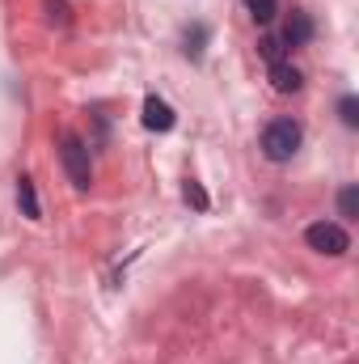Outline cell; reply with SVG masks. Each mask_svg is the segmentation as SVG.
Masks as SVG:
<instances>
[{"label":"cell","instance_id":"1","mask_svg":"<svg viewBox=\"0 0 359 364\" xmlns=\"http://www.w3.org/2000/svg\"><path fill=\"white\" fill-rule=\"evenodd\" d=\"M60 161H64V170H68V178H72L77 191H89V182H93L89 144H85L77 132H64V140H60Z\"/></svg>","mask_w":359,"mask_h":364},{"label":"cell","instance_id":"2","mask_svg":"<svg viewBox=\"0 0 359 364\" xmlns=\"http://www.w3.org/2000/svg\"><path fill=\"white\" fill-rule=\"evenodd\" d=\"M300 123H292V119H275L267 123V132H263V153H267L270 161H292L296 157V149H300Z\"/></svg>","mask_w":359,"mask_h":364},{"label":"cell","instance_id":"3","mask_svg":"<svg viewBox=\"0 0 359 364\" xmlns=\"http://www.w3.org/2000/svg\"><path fill=\"white\" fill-rule=\"evenodd\" d=\"M304 242H309L317 255H330V259H338V255L351 250V233H347L343 225H334V220H317V225H309V229H304Z\"/></svg>","mask_w":359,"mask_h":364},{"label":"cell","instance_id":"4","mask_svg":"<svg viewBox=\"0 0 359 364\" xmlns=\"http://www.w3.org/2000/svg\"><path fill=\"white\" fill-rule=\"evenodd\" d=\"M178 119H174V106L165 97H144V127L148 132H170Z\"/></svg>","mask_w":359,"mask_h":364},{"label":"cell","instance_id":"5","mask_svg":"<svg viewBox=\"0 0 359 364\" xmlns=\"http://www.w3.org/2000/svg\"><path fill=\"white\" fill-rule=\"evenodd\" d=\"M300 85H304V77L296 64H287V60L270 64V90L275 93H300Z\"/></svg>","mask_w":359,"mask_h":364},{"label":"cell","instance_id":"6","mask_svg":"<svg viewBox=\"0 0 359 364\" xmlns=\"http://www.w3.org/2000/svg\"><path fill=\"white\" fill-rule=\"evenodd\" d=\"M279 38H283V47H304V43L313 38V17H309V13H292Z\"/></svg>","mask_w":359,"mask_h":364},{"label":"cell","instance_id":"7","mask_svg":"<svg viewBox=\"0 0 359 364\" xmlns=\"http://www.w3.org/2000/svg\"><path fill=\"white\" fill-rule=\"evenodd\" d=\"M203 47H207V26H190L186 34H182V51L190 55V60H203Z\"/></svg>","mask_w":359,"mask_h":364},{"label":"cell","instance_id":"8","mask_svg":"<svg viewBox=\"0 0 359 364\" xmlns=\"http://www.w3.org/2000/svg\"><path fill=\"white\" fill-rule=\"evenodd\" d=\"M17 203H21V212H26L30 220H38V216H43L38 195H34V182H30V178H17Z\"/></svg>","mask_w":359,"mask_h":364},{"label":"cell","instance_id":"9","mask_svg":"<svg viewBox=\"0 0 359 364\" xmlns=\"http://www.w3.org/2000/svg\"><path fill=\"white\" fill-rule=\"evenodd\" d=\"M245 13L267 26V21H275V13H279V0H245Z\"/></svg>","mask_w":359,"mask_h":364},{"label":"cell","instance_id":"10","mask_svg":"<svg viewBox=\"0 0 359 364\" xmlns=\"http://www.w3.org/2000/svg\"><path fill=\"white\" fill-rule=\"evenodd\" d=\"M338 212H343L347 220L359 216V186H343V191H338Z\"/></svg>","mask_w":359,"mask_h":364},{"label":"cell","instance_id":"11","mask_svg":"<svg viewBox=\"0 0 359 364\" xmlns=\"http://www.w3.org/2000/svg\"><path fill=\"white\" fill-rule=\"evenodd\" d=\"M338 114H343V123H347V127H359V97H355V93H347V97L338 102Z\"/></svg>","mask_w":359,"mask_h":364},{"label":"cell","instance_id":"12","mask_svg":"<svg viewBox=\"0 0 359 364\" xmlns=\"http://www.w3.org/2000/svg\"><path fill=\"white\" fill-rule=\"evenodd\" d=\"M182 195H186V203H194L199 212L207 208V191H203V186H199L194 178H186V186H182Z\"/></svg>","mask_w":359,"mask_h":364},{"label":"cell","instance_id":"13","mask_svg":"<svg viewBox=\"0 0 359 364\" xmlns=\"http://www.w3.org/2000/svg\"><path fill=\"white\" fill-rule=\"evenodd\" d=\"M258 51L267 55L270 64H279V60H283V38H275V34H267V38L258 43Z\"/></svg>","mask_w":359,"mask_h":364},{"label":"cell","instance_id":"14","mask_svg":"<svg viewBox=\"0 0 359 364\" xmlns=\"http://www.w3.org/2000/svg\"><path fill=\"white\" fill-rule=\"evenodd\" d=\"M47 17H51V26H68V21H72L64 0H47Z\"/></svg>","mask_w":359,"mask_h":364}]
</instances>
